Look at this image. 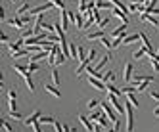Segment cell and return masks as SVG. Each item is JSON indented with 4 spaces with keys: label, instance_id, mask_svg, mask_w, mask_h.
I'll return each mask as SVG.
<instances>
[{
    "label": "cell",
    "instance_id": "26",
    "mask_svg": "<svg viewBox=\"0 0 159 132\" xmlns=\"http://www.w3.org/2000/svg\"><path fill=\"white\" fill-rule=\"evenodd\" d=\"M106 117H107L106 113H102V117H100V119L96 121V125H100V126H104V128H107V126H109V119H106Z\"/></svg>",
    "mask_w": 159,
    "mask_h": 132
},
{
    "label": "cell",
    "instance_id": "61",
    "mask_svg": "<svg viewBox=\"0 0 159 132\" xmlns=\"http://www.w3.org/2000/svg\"><path fill=\"white\" fill-rule=\"evenodd\" d=\"M12 2H16V0H12Z\"/></svg>",
    "mask_w": 159,
    "mask_h": 132
},
{
    "label": "cell",
    "instance_id": "42",
    "mask_svg": "<svg viewBox=\"0 0 159 132\" xmlns=\"http://www.w3.org/2000/svg\"><path fill=\"white\" fill-rule=\"evenodd\" d=\"M102 113H104V111H94V113H90V117H88V119H92L94 123H96V121L102 117Z\"/></svg>",
    "mask_w": 159,
    "mask_h": 132
},
{
    "label": "cell",
    "instance_id": "36",
    "mask_svg": "<svg viewBox=\"0 0 159 132\" xmlns=\"http://www.w3.org/2000/svg\"><path fill=\"white\" fill-rule=\"evenodd\" d=\"M123 40H125V37H117V38H113V40H111V48H117V46H121V44H123Z\"/></svg>",
    "mask_w": 159,
    "mask_h": 132
},
{
    "label": "cell",
    "instance_id": "49",
    "mask_svg": "<svg viewBox=\"0 0 159 132\" xmlns=\"http://www.w3.org/2000/svg\"><path fill=\"white\" fill-rule=\"evenodd\" d=\"M150 98H152L153 102H159V92H153V90H152V92H150Z\"/></svg>",
    "mask_w": 159,
    "mask_h": 132
},
{
    "label": "cell",
    "instance_id": "32",
    "mask_svg": "<svg viewBox=\"0 0 159 132\" xmlns=\"http://www.w3.org/2000/svg\"><path fill=\"white\" fill-rule=\"evenodd\" d=\"M92 25H96L94 17H88V19L84 21V25H83V29H81V31H88V29H92Z\"/></svg>",
    "mask_w": 159,
    "mask_h": 132
},
{
    "label": "cell",
    "instance_id": "33",
    "mask_svg": "<svg viewBox=\"0 0 159 132\" xmlns=\"http://www.w3.org/2000/svg\"><path fill=\"white\" fill-rule=\"evenodd\" d=\"M92 17H94V21H96V27L102 23V19H104V17H102V14H100V10H98V8H96L94 12H92Z\"/></svg>",
    "mask_w": 159,
    "mask_h": 132
},
{
    "label": "cell",
    "instance_id": "16",
    "mask_svg": "<svg viewBox=\"0 0 159 132\" xmlns=\"http://www.w3.org/2000/svg\"><path fill=\"white\" fill-rule=\"evenodd\" d=\"M111 12H113V15H115V17H119V19L123 21V23H127V25H129V19H127V12H123V10H119V8H113Z\"/></svg>",
    "mask_w": 159,
    "mask_h": 132
},
{
    "label": "cell",
    "instance_id": "14",
    "mask_svg": "<svg viewBox=\"0 0 159 132\" xmlns=\"http://www.w3.org/2000/svg\"><path fill=\"white\" fill-rule=\"evenodd\" d=\"M79 121L83 123V126H84L88 132H94V126H96V125H92V123H90V119H88V117H84V115H79Z\"/></svg>",
    "mask_w": 159,
    "mask_h": 132
},
{
    "label": "cell",
    "instance_id": "47",
    "mask_svg": "<svg viewBox=\"0 0 159 132\" xmlns=\"http://www.w3.org/2000/svg\"><path fill=\"white\" fill-rule=\"evenodd\" d=\"M10 117L16 119V121H17V119H23V115H21L19 111H10Z\"/></svg>",
    "mask_w": 159,
    "mask_h": 132
},
{
    "label": "cell",
    "instance_id": "10",
    "mask_svg": "<svg viewBox=\"0 0 159 132\" xmlns=\"http://www.w3.org/2000/svg\"><path fill=\"white\" fill-rule=\"evenodd\" d=\"M12 67H14V71H16V73H19L21 77H23V79L31 77V73H29V67H27V65H19V63H14Z\"/></svg>",
    "mask_w": 159,
    "mask_h": 132
},
{
    "label": "cell",
    "instance_id": "18",
    "mask_svg": "<svg viewBox=\"0 0 159 132\" xmlns=\"http://www.w3.org/2000/svg\"><path fill=\"white\" fill-rule=\"evenodd\" d=\"M153 81V77H150V75H138V77H134L132 79V82L138 86V82H152Z\"/></svg>",
    "mask_w": 159,
    "mask_h": 132
},
{
    "label": "cell",
    "instance_id": "27",
    "mask_svg": "<svg viewBox=\"0 0 159 132\" xmlns=\"http://www.w3.org/2000/svg\"><path fill=\"white\" fill-rule=\"evenodd\" d=\"M29 8H31V6H29L27 2H25V4H21V6H19V8L16 10V15H17V17H21V15H25V12H27Z\"/></svg>",
    "mask_w": 159,
    "mask_h": 132
},
{
    "label": "cell",
    "instance_id": "19",
    "mask_svg": "<svg viewBox=\"0 0 159 132\" xmlns=\"http://www.w3.org/2000/svg\"><path fill=\"white\" fill-rule=\"evenodd\" d=\"M61 27H63V31L67 29V25L71 23V19H69V12H67V10H61Z\"/></svg>",
    "mask_w": 159,
    "mask_h": 132
},
{
    "label": "cell",
    "instance_id": "28",
    "mask_svg": "<svg viewBox=\"0 0 159 132\" xmlns=\"http://www.w3.org/2000/svg\"><path fill=\"white\" fill-rule=\"evenodd\" d=\"M86 10H88V2L86 0H79V14L86 15Z\"/></svg>",
    "mask_w": 159,
    "mask_h": 132
},
{
    "label": "cell",
    "instance_id": "35",
    "mask_svg": "<svg viewBox=\"0 0 159 132\" xmlns=\"http://www.w3.org/2000/svg\"><path fill=\"white\" fill-rule=\"evenodd\" d=\"M86 59H88L90 63L96 61V48H90V50H88V58H86Z\"/></svg>",
    "mask_w": 159,
    "mask_h": 132
},
{
    "label": "cell",
    "instance_id": "60",
    "mask_svg": "<svg viewBox=\"0 0 159 132\" xmlns=\"http://www.w3.org/2000/svg\"><path fill=\"white\" fill-rule=\"evenodd\" d=\"M48 2H52V4H54V2H56V0H48Z\"/></svg>",
    "mask_w": 159,
    "mask_h": 132
},
{
    "label": "cell",
    "instance_id": "58",
    "mask_svg": "<svg viewBox=\"0 0 159 132\" xmlns=\"http://www.w3.org/2000/svg\"><path fill=\"white\" fill-rule=\"evenodd\" d=\"M153 117H159V105H157V107L153 109Z\"/></svg>",
    "mask_w": 159,
    "mask_h": 132
},
{
    "label": "cell",
    "instance_id": "24",
    "mask_svg": "<svg viewBox=\"0 0 159 132\" xmlns=\"http://www.w3.org/2000/svg\"><path fill=\"white\" fill-rule=\"evenodd\" d=\"M148 54H150V52H148V48H144V46H142L140 50H136V52L132 54V58H134V59H142L144 56H148Z\"/></svg>",
    "mask_w": 159,
    "mask_h": 132
},
{
    "label": "cell",
    "instance_id": "44",
    "mask_svg": "<svg viewBox=\"0 0 159 132\" xmlns=\"http://www.w3.org/2000/svg\"><path fill=\"white\" fill-rule=\"evenodd\" d=\"M16 98H17V92H16V90H10V92H8V100H10V102H16Z\"/></svg>",
    "mask_w": 159,
    "mask_h": 132
},
{
    "label": "cell",
    "instance_id": "38",
    "mask_svg": "<svg viewBox=\"0 0 159 132\" xmlns=\"http://www.w3.org/2000/svg\"><path fill=\"white\" fill-rule=\"evenodd\" d=\"M63 61H65V54L60 50V52H58V58H56V65H61Z\"/></svg>",
    "mask_w": 159,
    "mask_h": 132
},
{
    "label": "cell",
    "instance_id": "23",
    "mask_svg": "<svg viewBox=\"0 0 159 132\" xmlns=\"http://www.w3.org/2000/svg\"><path fill=\"white\" fill-rule=\"evenodd\" d=\"M138 38H140V33H134V35H129V37H125L123 44H125V46H129V44H132L134 40H138Z\"/></svg>",
    "mask_w": 159,
    "mask_h": 132
},
{
    "label": "cell",
    "instance_id": "2",
    "mask_svg": "<svg viewBox=\"0 0 159 132\" xmlns=\"http://www.w3.org/2000/svg\"><path fill=\"white\" fill-rule=\"evenodd\" d=\"M125 117H127V132H134V115H132V105L129 102L125 103Z\"/></svg>",
    "mask_w": 159,
    "mask_h": 132
},
{
    "label": "cell",
    "instance_id": "29",
    "mask_svg": "<svg viewBox=\"0 0 159 132\" xmlns=\"http://www.w3.org/2000/svg\"><path fill=\"white\" fill-rule=\"evenodd\" d=\"M39 123H40V125H54V123H56V119H54V117H46V115H42V117L39 119Z\"/></svg>",
    "mask_w": 159,
    "mask_h": 132
},
{
    "label": "cell",
    "instance_id": "50",
    "mask_svg": "<svg viewBox=\"0 0 159 132\" xmlns=\"http://www.w3.org/2000/svg\"><path fill=\"white\" fill-rule=\"evenodd\" d=\"M54 130H56V132H63V126H61V125L58 123V121H56V123H54Z\"/></svg>",
    "mask_w": 159,
    "mask_h": 132
},
{
    "label": "cell",
    "instance_id": "46",
    "mask_svg": "<svg viewBox=\"0 0 159 132\" xmlns=\"http://www.w3.org/2000/svg\"><path fill=\"white\" fill-rule=\"evenodd\" d=\"M2 128H4V132H12V126H10V123H8L6 119L2 121Z\"/></svg>",
    "mask_w": 159,
    "mask_h": 132
},
{
    "label": "cell",
    "instance_id": "31",
    "mask_svg": "<svg viewBox=\"0 0 159 132\" xmlns=\"http://www.w3.org/2000/svg\"><path fill=\"white\" fill-rule=\"evenodd\" d=\"M52 81H54V86H60L61 84V79H60L58 69H52Z\"/></svg>",
    "mask_w": 159,
    "mask_h": 132
},
{
    "label": "cell",
    "instance_id": "7",
    "mask_svg": "<svg viewBox=\"0 0 159 132\" xmlns=\"http://www.w3.org/2000/svg\"><path fill=\"white\" fill-rule=\"evenodd\" d=\"M40 117H42V113L39 111V109H37V111H33V113H31L27 119H23V123H25L27 126H33V125H35V123H37V121H39Z\"/></svg>",
    "mask_w": 159,
    "mask_h": 132
},
{
    "label": "cell",
    "instance_id": "20",
    "mask_svg": "<svg viewBox=\"0 0 159 132\" xmlns=\"http://www.w3.org/2000/svg\"><path fill=\"white\" fill-rule=\"evenodd\" d=\"M140 17H142V21H148V23H150V25H153V27H159V23H157L155 15H150V14H142Z\"/></svg>",
    "mask_w": 159,
    "mask_h": 132
},
{
    "label": "cell",
    "instance_id": "1",
    "mask_svg": "<svg viewBox=\"0 0 159 132\" xmlns=\"http://www.w3.org/2000/svg\"><path fill=\"white\" fill-rule=\"evenodd\" d=\"M100 105H102V111H104V113L107 115L109 123H117V121H119L117 111H115V109H113V107L109 105V102H107V100H104V102H100Z\"/></svg>",
    "mask_w": 159,
    "mask_h": 132
},
{
    "label": "cell",
    "instance_id": "41",
    "mask_svg": "<svg viewBox=\"0 0 159 132\" xmlns=\"http://www.w3.org/2000/svg\"><path fill=\"white\" fill-rule=\"evenodd\" d=\"M107 25H109V15H107V17H104V19H102V23H100V25H98L96 29H106Z\"/></svg>",
    "mask_w": 159,
    "mask_h": 132
},
{
    "label": "cell",
    "instance_id": "43",
    "mask_svg": "<svg viewBox=\"0 0 159 132\" xmlns=\"http://www.w3.org/2000/svg\"><path fill=\"white\" fill-rule=\"evenodd\" d=\"M98 103H100V102H98V100H94V98H92V100H90V102H88V103H86V107H88V109H90V111H92V109H94V107H96V105H98Z\"/></svg>",
    "mask_w": 159,
    "mask_h": 132
},
{
    "label": "cell",
    "instance_id": "25",
    "mask_svg": "<svg viewBox=\"0 0 159 132\" xmlns=\"http://www.w3.org/2000/svg\"><path fill=\"white\" fill-rule=\"evenodd\" d=\"M29 54H31L29 48H21V50H17V52L12 54V58H23V56H29Z\"/></svg>",
    "mask_w": 159,
    "mask_h": 132
},
{
    "label": "cell",
    "instance_id": "13",
    "mask_svg": "<svg viewBox=\"0 0 159 132\" xmlns=\"http://www.w3.org/2000/svg\"><path fill=\"white\" fill-rule=\"evenodd\" d=\"M132 73H134V67H132V63H127V65H125V73H123V79L127 81V82H130V81H132Z\"/></svg>",
    "mask_w": 159,
    "mask_h": 132
},
{
    "label": "cell",
    "instance_id": "39",
    "mask_svg": "<svg viewBox=\"0 0 159 132\" xmlns=\"http://www.w3.org/2000/svg\"><path fill=\"white\" fill-rule=\"evenodd\" d=\"M27 67H29V73H35V71L40 69V65L39 63H27Z\"/></svg>",
    "mask_w": 159,
    "mask_h": 132
},
{
    "label": "cell",
    "instance_id": "30",
    "mask_svg": "<svg viewBox=\"0 0 159 132\" xmlns=\"http://www.w3.org/2000/svg\"><path fill=\"white\" fill-rule=\"evenodd\" d=\"M102 73H104V77H102V81H104V82H111L113 79H115V73H113V71H102Z\"/></svg>",
    "mask_w": 159,
    "mask_h": 132
},
{
    "label": "cell",
    "instance_id": "12",
    "mask_svg": "<svg viewBox=\"0 0 159 132\" xmlns=\"http://www.w3.org/2000/svg\"><path fill=\"white\" fill-rule=\"evenodd\" d=\"M127 23H121L115 31H111V38H117V37H125V33H127Z\"/></svg>",
    "mask_w": 159,
    "mask_h": 132
},
{
    "label": "cell",
    "instance_id": "52",
    "mask_svg": "<svg viewBox=\"0 0 159 132\" xmlns=\"http://www.w3.org/2000/svg\"><path fill=\"white\" fill-rule=\"evenodd\" d=\"M150 61H152V67H153V71H155V73H159V63H157L155 59H150Z\"/></svg>",
    "mask_w": 159,
    "mask_h": 132
},
{
    "label": "cell",
    "instance_id": "55",
    "mask_svg": "<svg viewBox=\"0 0 159 132\" xmlns=\"http://www.w3.org/2000/svg\"><path fill=\"white\" fill-rule=\"evenodd\" d=\"M33 130H35V132H40V123H39V121L33 125Z\"/></svg>",
    "mask_w": 159,
    "mask_h": 132
},
{
    "label": "cell",
    "instance_id": "21",
    "mask_svg": "<svg viewBox=\"0 0 159 132\" xmlns=\"http://www.w3.org/2000/svg\"><path fill=\"white\" fill-rule=\"evenodd\" d=\"M69 58L79 59V46H77L75 42H69Z\"/></svg>",
    "mask_w": 159,
    "mask_h": 132
},
{
    "label": "cell",
    "instance_id": "59",
    "mask_svg": "<svg viewBox=\"0 0 159 132\" xmlns=\"http://www.w3.org/2000/svg\"><path fill=\"white\" fill-rule=\"evenodd\" d=\"M106 132H115V130H113V128H111V130H106Z\"/></svg>",
    "mask_w": 159,
    "mask_h": 132
},
{
    "label": "cell",
    "instance_id": "45",
    "mask_svg": "<svg viewBox=\"0 0 159 132\" xmlns=\"http://www.w3.org/2000/svg\"><path fill=\"white\" fill-rule=\"evenodd\" d=\"M100 42H102V46H106V48H111V40H109L107 37H104V38H102Z\"/></svg>",
    "mask_w": 159,
    "mask_h": 132
},
{
    "label": "cell",
    "instance_id": "34",
    "mask_svg": "<svg viewBox=\"0 0 159 132\" xmlns=\"http://www.w3.org/2000/svg\"><path fill=\"white\" fill-rule=\"evenodd\" d=\"M83 17H84L83 14H77V19H75V25H77L79 29H83V25H84V21H86V19H83Z\"/></svg>",
    "mask_w": 159,
    "mask_h": 132
},
{
    "label": "cell",
    "instance_id": "3",
    "mask_svg": "<svg viewBox=\"0 0 159 132\" xmlns=\"http://www.w3.org/2000/svg\"><path fill=\"white\" fill-rule=\"evenodd\" d=\"M106 100L113 105V109H115V111L119 113V115H123L125 113V105L123 103H119V98L117 96H113V94H107V98H106Z\"/></svg>",
    "mask_w": 159,
    "mask_h": 132
},
{
    "label": "cell",
    "instance_id": "37",
    "mask_svg": "<svg viewBox=\"0 0 159 132\" xmlns=\"http://www.w3.org/2000/svg\"><path fill=\"white\" fill-rule=\"evenodd\" d=\"M25 84H27V90L29 92H35V82L31 81V77H27V79H25Z\"/></svg>",
    "mask_w": 159,
    "mask_h": 132
},
{
    "label": "cell",
    "instance_id": "54",
    "mask_svg": "<svg viewBox=\"0 0 159 132\" xmlns=\"http://www.w3.org/2000/svg\"><path fill=\"white\" fill-rule=\"evenodd\" d=\"M8 107H10V111H17V109H16V102H10L8 100Z\"/></svg>",
    "mask_w": 159,
    "mask_h": 132
},
{
    "label": "cell",
    "instance_id": "9",
    "mask_svg": "<svg viewBox=\"0 0 159 132\" xmlns=\"http://www.w3.org/2000/svg\"><path fill=\"white\" fill-rule=\"evenodd\" d=\"M106 37V31L104 29H96V31H90L88 35H86V38L88 40H102Z\"/></svg>",
    "mask_w": 159,
    "mask_h": 132
},
{
    "label": "cell",
    "instance_id": "17",
    "mask_svg": "<svg viewBox=\"0 0 159 132\" xmlns=\"http://www.w3.org/2000/svg\"><path fill=\"white\" fill-rule=\"evenodd\" d=\"M96 8L98 10H113L115 6H113L109 0H96Z\"/></svg>",
    "mask_w": 159,
    "mask_h": 132
},
{
    "label": "cell",
    "instance_id": "48",
    "mask_svg": "<svg viewBox=\"0 0 159 132\" xmlns=\"http://www.w3.org/2000/svg\"><path fill=\"white\" fill-rule=\"evenodd\" d=\"M148 84H150V82H140L138 84V92H146L148 90Z\"/></svg>",
    "mask_w": 159,
    "mask_h": 132
},
{
    "label": "cell",
    "instance_id": "40",
    "mask_svg": "<svg viewBox=\"0 0 159 132\" xmlns=\"http://www.w3.org/2000/svg\"><path fill=\"white\" fill-rule=\"evenodd\" d=\"M138 10H140V4H138V2H130V6H129V14H130V12H138Z\"/></svg>",
    "mask_w": 159,
    "mask_h": 132
},
{
    "label": "cell",
    "instance_id": "53",
    "mask_svg": "<svg viewBox=\"0 0 159 132\" xmlns=\"http://www.w3.org/2000/svg\"><path fill=\"white\" fill-rule=\"evenodd\" d=\"M21 19H23V23H25V25H27V23H31V15H29V14L21 15Z\"/></svg>",
    "mask_w": 159,
    "mask_h": 132
},
{
    "label": "cell",
    "instance_id": "11",
    "mask_svg": "<svg viewBox=\"0 0 159 132\" xmlns=\"http://www.w3.org/2000/svg\"><path fill=\"white\" fill-rule=\"evenodd\" d=\"M106 92H107V94H113V96H117V98L123 96V90H119V88H117L115 84H111V82H106Z\"/></svg>",
    "mask_w": 159,
    "mask_h": 132
},
{
    "label": "cell",
    "instance_id": "8",
    "mask_svg": "<svg viewBox=\"0 0 159 132\" xmlns=\"http://www.w3.org/2000/svg\"><path fill=\"white\" fill-rule=\"evenodd\" d=\"M6 23L10 25V27H14V29H23L25 27V23H23V19L21 17H10V19H6Z\"/></svg>",
    "mask_w": 159,
    "mask_h": 132
},
{
    "label": "cell",
    "instance_id": "62",
    "mask_svg": "<svg viewBox=\"0 0 159 132\" xmlns=\"http://www.w3.org/2000/svg\"><path fill=\"white\" fill-rule=\"evenodd\" d=\"M33 132H35V130H33Z\"/></svg>",
    "mask_w": 159,
    "mask_h": 132
},
{
    "label": "cell",
    "instance_id": "51",
    "mask_svg": "<svg viewBox=\"0 0 159 132\" xmlns=\"http://www.w3.org/2000/svg\"><path fill=\"white\" fill-rule=\"evenodd\" d=\"M113 130H115V132H121V119L117 121V123H113Z\"/></svg>",
    "mask_w": 159,
    "mask_h": 132
},
{
    "label": "cell",
    "instance_id": "5",
    "mask_svg": "<svg viewBox=\"0 0 159 132\" xmlns=\"http://www.w3.org/2000/svg\"><path fill=\"white\" fill-rule=\"evenodd\" d=\"M52 8H56L52 2H48V4H44V6H37V8H31V12H29V15L33 17V15H40V14H44V12H48V10H52Z\"/></svg>",
    "mask_w": 159,
    "mask_h": 132
},
{
    "label": "cell",
    "instance_id": "4",
    "mask_svg": "<svg viewBox=\"0 0 159 132\" xmlns=\"http://www.w3.org/2000/svg\"><path fill=\"white\" fill-rule=\"evenodd\" d=\"M48 56H50L48 50H40L37 54H29V63H39L40 59H48Z\"/></svg>",
    "mask_w": 159,
    "mask_h": 132
},
{
    "label": "cell",
    "instance_id": "22",
    "mask_svg": "<svg viewBox=\"0 0 159 132\" xmlns=\"http://www.w3.org/2000/svg\"><path fill=\"white\" fill-rule=\"evenodd\" d=\"M44 88H46V92H48V94H52L54 98H60V96H61V92L58 90V86H50V84H44Z\"/></svg>",
    "mask_w": 159,
    "mask_h": 132
},
{
    "label": "cell",
    "instance_id": "57",
    "mask_svg": "<svg viewBox=\"0 0 159 132\" xmlns=\"http://www.w3.org/2000/svg\"><path fill=\"white\" fill-rule=\"evenodd\" d=\"M0 38H2V42H4V44H10V42H8V35H6V33H2V37H0Z\"/></svg>",
    "mask_w": 159,
    "mask_h": 132
},
{
    "label": "cell",
    "instance_id": "56",
    "mask_svg": "<svg viewBox=\"0 0 159 132\" xmlns=\"http://www.w3.org/2000/svg\"><path fill=\"white\" fill-rule=\"evenodd\" d=\"M0 21H6V14H4V8H0Z\"/></svg>",
    "mask_w": 159,
    "mask_h": 132
},
{
    "label": "cell",
    "instance_id": "15",
    "mask_svg": "<svg viewBox=\"0 0 159 132\" xmlns=\"http://www.w3.org/2000/svg\"><path fill=\"white\" fill-rule=\"evenodd\" d=\"M21 46H25V38H19L17 42H10L8 44V48H10V52H17V50H21Z\"/></svg>",
    "mask_w": 159,
    "mask_h": 132
},
{
    "label": "cell",
    "instance_id": "6",
    "mask_svg": "<svg viewBox=\"0 0 159 132\" xmlns=\"http://www.w3.org/2000/svg\"><path fill=\"white\" fill-rule=\"evenodd\" d=\"M88 84L96 90H106V82L102 79H96V77H88Z\"/></svg>",
    "mask_w": 159,
    "mask_h": 132
}]
</instances>
